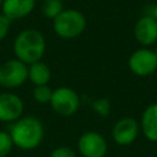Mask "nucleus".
Here are the masks:
<instances>
[{
	"label": "nucleus",
	"mask_w": 157,
	"mask_h": 157,
	"mask_svg": "<svg viewBox=\"0 0 157 157\" xmlns=\"http://www.w3.org/2000/svg\"><path fill=\"white\" fill-rule=\"evenodd\" d=\"M9 134L12 139L13 146L23 151H31L37 148L43 141L44 128L39 119L27 115L11 123Z\"/></svg>",
	"instance_id": "1"
},
{
	"label": "nucleus",
	"mask_w": 157,
	"mask_h": 157,
	"mask_svg": "<svg viewBox=\"0 0 157 157\" xmlns=\"http://www.w3.org/2000/svg\"><path fill=\"white\" fill-rule=\"evenodd\" d=\"M13 53L16 59L27 65L42 60L45 53V39L43 34L33 28L23 29L13 40Z\"/></svg>",
	"instance_id": "2"
},
{
	"label": "nucleus",
	"mask_w": 157,
	"mask_h": 157,
	"mask_svg": "<svg viewBox=\"0 0 157 157\" xmlns=\"http://www.w3.org/2000/svg\"><path fill=\"white\" fill-rule=\"evenodd\" d=\"M86 28L85 15L75 9L63 10L53 20V29L56 36L64 39H74L82 34Z\"/></svg>",
	"instance_id": "3"
},
{
	"label": "nucleus",
	"mask_w": 157,
	"mask_h": 157,
	"mask_svg": "<svg viewBox=\"0 0 157 157\" xmlns=\"http://www.w3.org/2000/svg\"><path fill=\"white\" fill-rule=\"evenodd\" d=\"M28 80V65L18 59H10L0 65V86L7 90L22 86Z\"/></svg>",
	"instance_id": "4"
},
{
	"label": "nucleus",
	"mask_w": 157,
	"mask_h": 157,
	"mask_svg": "<svg viewBox=\"0 0 157 157\" xmlns=\"http://www.w3.org/2000/svg\"><path fill=\"white\" fill-rule=\"evenodd\" d=\"M50 105L53 110L61 117L74 115L80 108V97L70 87L61 86L53 90Z\"/></svg>",
	"instance_id": "5"
},
{
	"label": "nucleus",
	"mask_w": 157,
	"mask_h": 157,
	"mask_svg": "<svg viewBox=\"0 0 157 157\" xmlns=\"http://www.w3.org/2000/svg\"><path fill=\"white\" fill-rule=\"evenodd\" d=\"M77 148L82 157H104L108 151V144L102 134L86 131L78 137Z\"/></svg>",
	"instance_id": "6"
},
{
	"label": "nucleus",
	"mask_w": 157,
	"mask_h": 157,
	"mask_svg": "<svg viewBox=\"0 0 157 157\" xmlns=\"http://www.w3.org/2000/svg\"><path fill=\"white\" fill-rule=\"evenodd\" d=\"M128 63L130 70L137 76H148L157 70V56L155 52L146 48L135 50Z\"/></svg>",
	"instance_id": "7"
},
{
	"label": "nucleus",
	"mask_w": 157,
	"mask_h": 157,
	"mask_svg": "<svg viewBox=\"0 0 157 157\" xmlns=\"http://www.w3.org/2000/svg\"><path fill=\"white\" fill-rule=\"evenodd\" d=\"M23 102L12 92H0V121L13 123L22 117Z\"/></svg>",
	"instance_id": "8"
},
{
	"label": "nucleus",
	"mask_w": 157,
	"mask_h": 157,
	"mask_svg": "<svg viewBox=\"0 0 157 157\" xmlns=\"http://www.w3.org/2000/svg\"><path fill=\"white\" fill-rule=\"evenodd\" d=\"M139 135V124L134 118L125 117L119 119L112 130L113 140L121 146L132 144Z\"/></svg>",
	"instance_id": "9"
},
{
	"label": "nucleus",
	"mask_w": 157,
	"mask_h": 157,
	"mask_svg": "<svg viewBox=\"0 0 157 157\" xmlns=\"http://www.w3.org/2000/svg\"><path fill=\"white\" fill-rule=\"evenodd\" d=\"M134 34L142 45H152L157 42V21L151 16H142L135 25Z\"/></svg>",
	"instance_id": "10"
},
{
	"label": "nucleus",
	"mask_w": 157,
	"mask_h": 157,
	"mask_svg": "<svg viewBox=\"0 0 157 157\" xmlns=\"http://www.w3.org/2000/svg\"><path fill=\"white\" fill-rule=\"evenodd\" d=\"M36 6V0H4L1 13L10 21L20 20L28 16Z\"/></svg>",
	"instance_id": "11"
},
{
	"label": "nucleus",
	"mask_w": 157,
	"mask_h": 157,
	"mask_svg": "<svg viewBox=\"0 0 157 157\" xmlns=\"http://www.w3.org/2000/svg\"><path fill=\"white\" fill-rule=\"evenodd\" d=\"M141 128L145 137L157 142V103L148 105L141 117Z\"/></svg>",
	"instance_id": "12"
},
{
	"label": "nucleus",
	"mask_w": 157,
	"mask_h": 157,
	"mask_svg": "<svg viewBox=\"0 0 157 157\" xmlns=\"http://www.w3.org/2000/svg\"><path fill=\"white\" fill-rule=\"evenodd\" d=\"M50 69L44 61L39 60L28 65V80L34 86L48 85V82L50 81Z\"/></svg>",
	"instance_id": "13"
},
{
	"label": "nucleus",
	"mask_w": 157,
	"mask_h": 157,
	"mask_svg": "<svg viewBox=\"0 0 157 157\" xmlns=\"http://www.w3.org/2000/svg\"><path fill=\"white\" fill-rule=\"evenodd\" d=\"M63 1L61 0H44L42 5L43 15L47 18L54 20L63 11Z\"/></svg>",
	"instance_id": "14"
},
{
	"label": "nucleus",
	"mask_w": 157,
	"mask_h": 157,
	"mask_svg": "<svg viewBox=\"0 0 157 157\" xmlns=\"http://www.w3.org/2000/svg\"><path fill=\"white\" fill-rule=\"evenodd\" d=\"M53 90L48 85H42V86H34L33 88V98L36 102L45 104L49 103L52 99Z\"/></svg>",
	"instance_id": "15"
},
{
	"label": "nucleus",
	"mask_w": 157,
	"mask_h": 157,
	"mask_svg": "<svg viewBox=\"0 0 157 157\" xmlns=\"http://www.w3.org/2000/svg\"><path fill=\"white\" fill-rule=\"evenodd\" d=\"M13 147L12 139L9 131H0V157H6Z\"/></svg>",
	"instance_id": "16"
},
{
	"label": "nucleus",
	"mask_w": 157,
	"mask_h": 157,
	"mask_svg": "<svg viewBox=\"0 0 157 157\" xmlns=\"http://www.w3.org/2000/svg\"><path fill=\"white\" fill-rule=\"evenodd\" d=\"M92 108L98 115L107 117L109 114V112H110V103H109V101L107 98H98V99L93 101Z\"/></svg>",
	"instance_id": "17"
},
{
	"label": "nucleus",
	"mask_w": 157,
	"mask_h": 157,
	"mask_svg": "<svg viewBox=\"0 0 157 157\" xmlns=\"http://www.w3.org/2000/svg\"><path fill=\"white\" fill-rule=\"evenodd\" d=\"M49 157H76V153L69 146H58L50 152Z\"/></svg>",
	"instance_id": "18"
},
{
	"label": "nucleus",
	"mask_w": 157,
	"mask_h": 157,
	"mask_svg": "<svg viewBox=\"0 0 157 157\" xmlns=\"http://www.w3.org/2000/svg\"><path fill=\"white\" fill-rule=\"evenodd\" d=\"M11 26V21L2 13H0V42L7 36Z\"/></svg>",
	"instance_id": "19"
},
{
	"label": "nucleus",
	"mask_w": 157,
	"mask_h": 157,
	"mask_svg": "<svg viewBox=\"0 0 157 157\" xmlns=\"http://www.w3.org/2000/svg\"><path fill=\"white\" fill-rule=\"evenodd\" d=\"M156 21H157V5L153 7V11H152V15H151Z\"/></svg>",
	"instance_id": "20"
},
{
	"label": "nucleus",
	"mask_w": 157,
	"mask_h": 157,
	"mask_svg": "<svg viewBox=\"0 0 157 157\" xmlns=\"http://www.w3.org/2000/svg\"><path fill=\"white\" fill-rule=\"evenodd\" d=\"M2 1H4V0H0V9H1V6H2Z\"/></svg>",
	"instance_id": "21"
},
{
	"label": "nucleus",
	"mask_w": 157,
	"mask_h": 157,
	"mask_svg": "<svg viewBox=\"0 0 157 157\" xmlns=\"http://www.w3.org/2000/svg\"><path fill=\"white\" fill-rule=\"evenodd\" d=\"M155 54H156V56H157V48H156V50H155Z\"/></svg>",
	"instance_id": "22"
}]
</instances>
